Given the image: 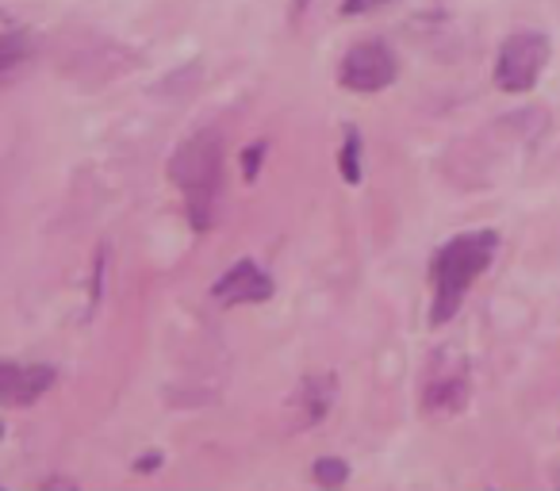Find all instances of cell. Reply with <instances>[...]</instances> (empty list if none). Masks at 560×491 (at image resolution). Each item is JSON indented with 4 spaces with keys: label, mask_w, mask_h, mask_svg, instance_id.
<instances>
[{
    "label": "cell",
    "mask_w": 560,
    "mask_h": 491,
    "mask_svg": "<svg viewBox=\"0 0 560 491\" xmlns=\"http://www.w3.org/2000/svg\"><path fill=\"white\" fill-rule=\"evenodd\" d=\"M342 173H346V180L350 185H358L361 180V135L353 131H346V147H342Z\"/></svg>",
    "instance_id": "obj_11"
},
{
    "label": "cell",
    "mask_w": 560,
    "mask_h": 491,
    "mask_svg": "<svg viewBox=\"0 0 560 491\" xmlns=\"http://www.w3.org/2000/svg\"><path fill=\"white\" fill-rule=\"evenodd\" d=\"M549 35L541 32H514L506 35V43L499 47L495 58V85L503 93H529L537 85V78L549 66Z\"/></svg>",
    "instance_id": "obj_3"
},
{
    "label": "cell",
    "mask_w": 560,
    "mask_h": 491,
    "mask_svg": "<svg viewBox=\"0 0 560 491\" xmlns=\"http://www.w3.org/2000/svg\"><path fill=\"white\" fill-rule=\"evenodd\" d=\"M35 39L27 32H4L0 35V89L24 73V66L32 62Z\"/></svg>",
    "instance_id": "obj_9"
},
{
    "label": "cell",
    "mask_w": 560,
    "mask_h": 491,
    "mask_svg": "<svg viewBox=\"0 0 560 491\" xmlns=\"http://www.w3.org/2000/svg\"><path fill=\"white\" fill-rule=\"evenodd\" d=\"M269 296H272V281L254 266V261H238V266H231L215 281V289H211V300L223 304V307L261 304V300H269Z\"/></svg>",
    "instance_id": "obj_7"
},
{
    "label": "cell",
    "mask_w": 560,
    "mask_h": 491,
    "mask_svg": "<svg viewBox=\"0 0 560 491\" xmlns=\"http://www.w3.org/2000/svg\"><path fill=\"white\" fill-rule=\"evenodd\" d=\"M296 4H300V9H304V4H307V0H296Z\"/></svg>",
    "instance_id": "obj_15"
},
{
    "label": "cell",
    "mask_w": 560,
    "mask_h": 491,
    "mask_svg": "<svg viewBox=\"0 0 560 491\" xmlns=\"http://www.w3.org/2000/svg\"><path fill=\"white\" fill-rule=\"evenodd\" d=\"M312 476H315V483H323V488H338V483H346L350 468H346V460H338V457H323V460H315Z\"/></svg>",
    "instance_id": "obj_10"
},
{
    "label": "cell",
    "mask_w": 560,
    "mask_h": 491,
    "mask_svg": "<svg viewBox=\"0 0 560 491\" xmlns=\"http://www.w3.org/2000/svg\"><path fill=\"white\" fill-rule=\"evenodd\" d=\"M338 396V381L330 373H315V376H304L300 388L292 391V399L284 404V422L289 430H307L315 422H323V414L330 411Z\"/></svg>",
    "instance_id": "obj_5"
},
{
    "label": "cell",
    "mask_w": 560,
    "mask_h": 491,
    "mask_svg": "<svg viewBox=\"0 0 560 491\" xmlns=\"http://www.w3.org/2000/svg\"><path fill=\"white\" fill-rule=\"evenodd\" d=\"M261 157H265V142H254V147L242 150V177L257 180V169H261Z\"/></svg>",
    "instance_id": "obj_12"
},
{
    "label": "cell",
    "mask_w": 560,
    "mask_h": 491,
    "mask_svg": "<svg viewBox=\"0 0 560 491\" xmlns=\"http://www.w3.org/2000/svg\"><path fill=\"white\" fill-rule=\"evenodd\" d=\"M338 81L350 93H381L396 81V55L384 43H358L353 50H346Z\"/></svg>",
    "instance_id": "obj_4"
},
{
    "label": "cell",
    "mask_w": 560,
    "mask_h": 491,
    "mask_svg": "<svg viewBox=\"0 0 560 491\" xmlns=\"http://www.w3.org/2000/svg\"><path fill=\"white\" fill-rule=\"evenodd\" d=\"M381 4H388V0H346L342 16H365V12L381 9Z\"/></svg>",
    "instance_id": "obj_13"
},
{
    "label": "cell",
    "mask_w": 560,
    "mask_h": 491,
    "mask_svg": "<svg viewBox=\"0 0 560 491\" xmlns=\"http://www.w3.org/2000/svg\"><path fill=\"white\" fill-rule=\"evenodd\" d=\"M170 180L185 196L188 223L196 231H208L215 223L219 180H223V135L196 131L192 139L180 142L170 162Z\"/></svg>",
    "instance_id": "obj_1"
},
{
    "label": "cell",
    "mask_w": 560,
    "mask_h": 491,
    "mask_svg": "<svg viewBox=\"0 0 560 491\" xmlns=\"http://www.w3.org/2000/svg\"><path fill=\"white\" fill-rule=\"evenodd\" d=\"M58 373L55 365H20V361L0 358V404L4 407H27L55 388Z\"/></svg>",
    "instance_id": "obj_6"
},
{
    "label": "cell",
    "mask_w": 560,
    "mask_h": 491,
    "mask_svg": "<svg viewBox=\"0 0 560 491\" xmlns=\"http://www.w3.org/2000/svg\"><path fill=\"white\" fill-rule=\"evenodd\" d=\"M468 404V376L460 373H438L422 391V411L427 414H453Z\"/></svg>",
    "instance_id": "obj_8"
},
{
    "label": "cell",
    "mask_w": 560,
    "mask_h": 491,
    "mask_svg": "<svg viewBox=\"0 0 560 491\" xmlns=\"http://www.w3.org/2000/svg\"><path fill=\"white\" fill-rule=\"evenodd\" d=\"M499 250V234L495 231H468L457 234L453 242H445L442 250L434 254V266H430V277H434V312H430V323H450L460 307V296L472 289V281L491 266Z\"/></svg>",
    "instance_id": "obj_2"
},
{
    "label": "cell",
    "mask_w": 560,
    "mask_h": 491,
    "mask_svg": "<svg viewBox=\"0 0 560 491\" xmlns=\"http://www.w3.org/2000/svg\"><path fill=\"white\" fill-rule=\"evenodd\" d=\"M158 465H162V453H147V457L135 460V472H154Z\"/></svg>",
    "instance_id": "obj_14"
},
{
    "label": "cell",
    "mask_w": 560,
    "mask_h": 491,
    "mask_svg": "<svg viewBox=\"0 0 560 491\" xmlns=\"http://www.w3.org/2000/svg\"><path fill=\"white\" fill-rule=\"evenodd\" d=\"M0 434H4V426H0Z\"/></svg>",
    "instance_id": "obj_16"
}]
</instances>
